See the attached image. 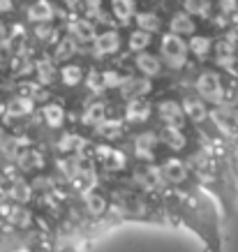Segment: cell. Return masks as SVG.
I'll use <instances>...</instances> for the list:
<instances>
[{
	"mask_svg": "<svg viewBox=\"0 0 238 252\" xmlns=\"http://www.w3.org/2000/svg\"><path fill=\"white\" fill-rule=\"evenodd\" d=\"M160 54H162V61L167 63L169 67L180 69L185 63H187V54H190V49H187V44L183 42L180 35L167 32V35H162Z\"/></svg>",
	"mask_w": 238,
	"mask_h": 252,
	"instance_id": "6da1fadb",
	"label": "cell"
},
{
	"mask_svg": "<svg viewBox=\"0 0 238 252\" xmlns=\"http://www.w3.org/2000/svg\"><path fill=\"white\" fill-rule=\"evenodd\" d=\"M197 91H199L201 99L204 102H210V104H222L224 102V91H222V81L215 72H201L197 77Z\"/></svg>",
	"mask_w": 238,
	"mask_h": 252,
	"instance_id": "7a4b0ae2",
	"label": "cell"
},
{
	"mask_svg": "<svg viewBox=\"0 0 238 252\" xmlns=\"http://www.w3.org/2000/svg\"><path fill=\"white\" fill-rule=\"evenodd\" d=\"M92 42H95V44H92V54L95 56H111L120 49V35H118V31H114V28L104 31L102 35H95Z\"/></svg>",
	"mask_w": 238,
	"mask_h": 252,
	"instance_id": "3957f363",
	"label": "cell"
},
{
	"mask_svg": "<svg viewBox=\"0 0 238 252\" xmlns=\"http://www.w3.org/2000/svg\"><path fill=\"white\" fill-rule=\"evenodd\" d=\"M0 215L14 227H30L32 222L30 211H26L23 206H14V204H5V201H0Z\"/></svg>",
	"mask_w": 238,
	"mask_h": 252,
	"instance_id": "277c9868",
	"label": "cell"
},
{
	"mask_svg": "<svg viewBox=\"0 0 238 252\" xmlns=\"http://www.w3.org/2000/svg\"><path fill=\"white\" fill-rule=\"evenodd\" d=\"M148 91H150L148 77H144V79L130 77L120 84V95H123V99H127V102H130V99H137V97H144Z\"/></svg>",
	"mask_w": 238,
	"mask_h": 252,
	"instance_id": "5b68a950",
	"label": "cell"
},
{
	"mask_svg": "<svg viewBox=\"0 0 238 252\" xmlns=\"http://www.w3.org/2000/svg\"><path fill=\"white\" fill-rule=\"evenodd\" d=\"M35 111V99L30 97H14L9 99L7 104L2 107V116L5 118H23V116H28Z\"/></svg>",
	"mask_w": 238,
	"mask_h": 252,
	"instance_id": "8992f818",
	"label": "cell"
},
{
	"mask_svg": "<svg viewBox=\"0 0 238 252\" xmlns=\"http://www.w3.org/2000/svg\"><path fill=\"white\" fill-rule=\"evenodd\" d=\"M67 32L72 39L77 42H92L95 39V26L88 19H69Z\"/></svg>",
	"mask_w": 238,
	"mask_h": 252,
	"instance_id": "52a82bcc",
	"label": "cell"
},
{
	"mask_svg": "<svg viewBox=\"0 0 238 252\" xmlns=\"http://www.w3.org/2000/svg\"><path fill=\"white\" fill-rule=\"evenodd\" d=\"M134 183H137L141 190L155 192L164 185V178H162L160 169H144V171H137V174H134Z\"/></svg>",
	"mask_w": 238,
	"mask_h": 252,
	"instance_id": "ba28073f",
	"label": "cell"
},
{
	"mask_svg": "<svg viewBox=\"0 0 238 252\" xmlns=\"http://www.w3.org/2000/svg\"><path fill=\"white\" fill-rule=\"evenodd\" d=\"M213 118H215L217 127H220L222 132H227V134H234V132L238 130V118H236V114H234V109H231L229 104H217Z\"/></svg>",
	"mask_w": 238,
	"mask_h": 252,
	"instance_id": "9c48e42d",
	"label": "cell"
},
{
	"mask_svg": "<svg viewBox=\"0 0 238 252\" xmlns=\"http://www.w3.org/2000/svg\"><path fill=\"white\" fill-rule=\"evenodd\" d=\"M150 114H153V107H150L144 97L130 99V102H127V107H125V116H127V121H132V123L148 121V118H150Z\"/></svg>",
	"mask_w": 238,
	"mask_h": 252,
	"instance_id": "30bf717a",
	"label": "cell"
},
{
	"mask_svg": "<svg viewBox=\"0 0 238 252\" xmlns=\"http://www.w3.org/2000/svg\"><path fill=\"white\" fill-rule=\"evenodd\" d=\"M134 63H137V69L144 74V77H157L162 72V63L157 56L148 54V51H139L137 58H134Z\"/></svg>",
	"mask_w": 238,
	"mask_h": 252,
	"instance_id": "8fae6325",
	"label": "cell"
},
{
	"mask_svg": "<svg viewBox=\"0 0 238 252\" xmlns=\"http://www.w3.org/2000/svg\"><path fill=\"white\" fill-rule=\"evenodd\" d=\"M56 16V9L49 0H37L28 7V19L32 23H51Z\"/></svg>",
	"mask_w": 238,
	"mask_h": 252,
	"instance_id": "7c38bea8",
	"label": "cell"
},
{
	"mask_svg": "<svg viewBox=\"0 0 238 252\" xmlns=\"http://www.w3.org/2000/svg\"><path fill=\"white\" fill-rule=\"evenodd\" d=\"M160 171H162V178L169 181V183H183L185 178H187V167L180 160H176V158L164 162Z\"/></svg>",
	"mask_w": 238,
	"mask_h": 252,
	"instance_id": "4fadbf2b",
	"label": "cell"
},
{
	"mask_svg": "<svg viewBox=\"0 0 238 252\" xmlns=\"http://www.w3.org/2000/svg\"><path fill=\"white\" fill-rule=\"evenodd\" d=\"M215 49V63L220 67H234V63H236V46L231 44L229 39H220L217 44H213Z\"/></svg>",
	"mask_w": 238,
	"mask_h": 252,
	"instance_id": "5bb4252c",
	"label": "cell"
},
{
	"mask_svg": "<svg viewBox=\"0 0 238 252\" xmlns=\"http://www.w3.org/2000/svg\"><path fill=\"white\" fill-rule=\"evenodd\" d=\"M69 181H72V188H74V190L84 192V194H86V192L95 190V185H97V174H95L90 167H88V169L81 167V169H79V174H74Z\"/></svg>",
	"mask_w": 238,
	"mask_h": 252,
	"instance_id": "9a60e30c",
	"label": "cell"
},
{
	"mask_svg": "<svg viewBox=\"0 0 238 252\" xmlns=\"http://www.w3.org/2000/svg\"><path fill=\"white\" fill-rule=\"evenodd\" d=\"M155 146H157V137H155L153 132L139 134V137L134 139V153H137L141 160H153Z\"/></svg>",
	"mask_w": 238,
	"mask_h": 252,
	"instance_id": "2e32d148",
	"label": "cell"
},
{
	"mask_svg": "<svg viewBox=\"0 0 238 252\" xmlns=\"http://www.w3.org/2000/svg\"><path fill=\"white\" fill-rule=\"evenodd\" d=\"M190 164L194 167V174L201 176L204 181H210V176H213V155L206 153V151H201V153H194L190 158Z\"/></svg>",
	"mask_w": 238,
	"mask_h": 252,
	"instance_id": "e0dca14e",
	"label": "cell"
},
{
	"mask_svg": "<svg viewBox=\"0 0 238 252\" xmlns=\"http://www.w3.org/2000/svg\"><path fill=\"white\" fill-rule=\"evenodd\" d=\"M16 164H19V169H21V171H37V169L44 167V158H42V153H37V151L26 148V151H21V153H19Z\"/></svg>",
	"mask_w": 238,
	"mask_h": 252,
	"instance_id": "ac0fdd59",
	"label": "cell"
},
{
	"mask_svg": "<svg viewBox=\"0 0 238 252\" xmlns=\"http://www.w3.org/2000/svg\"><path fill=\"white\" fill-rule=\"evenodd\" d=\"M97 158L102 160V164L109 169V171H120L125 169V155L114 151V148H97Z\"/></svg>",
	"mask_w": 238,
	"mask_h": 252,
	"instance_id": "d6986e66",
	"label": "cell"
},
{
	"mask_svg": "<svg viewBox=\"0 0 238 252\" xmlns=\"http://www.w3.org/2000/svg\"><path fill=\"white\" fill-rule=\"evenodd\" d=\"M95 134L102 139H118L123 137V123L116 121V118H102L95 125Z\"/></svg>",
	"mask_w": 238,
	"mask_h": 252,
	"instance_id": "ffe728a7",
	"label": "cell"
},
{
	"mask_svg": "<svg viewBox=\"0 0 238 252\" xmlns=\"http://www.w3.org/2000/svg\"><path fill=\"white\" fill-rule=\"evenodd\" d=\"M111 12H114L116 21L127 23L137 14V5H134V0H111Z\"/></svg>",
	"mask_w": 238,
	"mask_h": 252,
	"instance_id": "44dd1931",
	"label": "cell"
},
{
	"mask_svg": "<svg viewBox=\"0 0 238 252\" xmlns=\"http://www.w3.org/2000/svg\"><path fill=\"white\" fill-rule=\"evenodd\" d=\"M169 28L174 35H194V21H192V14H187V12H178V14H174V19H171Z\"/></svg>",
	"mask_w": 238,
	"mask_h": 252,
	"instance_id": "7402d4cb",
	"label": "cell"
},
{
	"mask_svg": "<svg viewBox=\"0 0 238 252\" xmlns=\"http://www.w3.org/2000/svg\"><path fill=\"white\" fill-rule=\"evenodd\" d=\"M157 111H160V118L167 125H178V123L183 121L180 116H183V107L178 104V102H174V99H167V102H162L160 107H157Z\"/></svg>",
	"mask_w": 238,
	"mask_h": 252,
	"instance_id": "603a6c76",
	"label": "cell"
},
{
	"mask_svg": "<svg viewBox=\"0 0 238 252\" xmlns=\"http://www.w3.org/2000/svg\"><path fill=\"white\" fill-rule=\"evenodd\" d=\"M58 148H60L62 153H69V155L79 153V158H84V151L88 148V144H86V139L77 137V134H65L58 141Z\"/></svg>",
	"mask_w": 238,
	"mask_h": 252,
	"instance_id": "cb8c5ba5",
	"label": "cell"
},
{
	"mask_svg": "<svg viewBox=\"0 0 238 252\" xmlns=\"http://www.w3.org/2000/svg\"><path fill=\"white\" fill-rule=\"evenodd\" d=\"M183 111L197 123L206 121V116H208L206 104H204V99H199V97H185L183 99Z\"/></svg>",
	"mask_w": 238,
	"mask_h": 252,
	"instance_id": "d4e9b609",
	"label": "cell"
},
{
	"mask_svg": "<svg viewBox=\"0 0 238 252\" xmlns=\"http://www.w3.org/2000/svg\"><path fill=\"white\" fill-rule=\"evenodd\" d=\"M162 141L169 146L171 151H180L185 146V134L180 132V127L178 125H167V127H162Z\"/></svg>",
	"mask_w": 238,
	"mask_h": 252,
	"instance_id": "484cf974",
	"label": "cell"
},
{
	"mask_svg": "<svg viewBox=\"0 0 238 252\" xmlns=\"http://www.w3.org/2000/svg\"><path fill=\"white\" fill-rule=\"evenodd\" d=\"M42 118L49 127H60L62 121H65V109L56 102H49L44 109H42Z\"/></svg>",
	"mask_w": 238,
	"mask_h": 252,
	"instance_id": "4316f807",
	"label": "cell"
},
{
	"mask_svg": "<svg viewBox=\"0 0 238 252\" xmlns=\"http://www.w3.org/2000/svg\"><path fill=\"white\" fill-rule=\"evenodd\" d=\"M74 54H77V39L65 37V39H58V42H56L54 61L65 63V61H69V58H72Z\"/></svg>",
	"mask_w": 238,
	"mask_h": 252,
	"instance_id": "83f0119b",
	"label": "cell"
},
{
	"mask_svg": "<svg viewBox=\"0 0 238 252\" xmlns=\"http://www.w3.org/2000/svg\"><path fill=\"white\" fill-rule=\"evenodd\" d=\"M35 77H37V84L42 86H49L51 81L56 79V67L51 61H46V58H42V61L35 63Z\"/></svg>",
	"mask_w": 238,
	"mask_h": 252,
	"instance_id": "f1b7e54d",
	"label": "cell"
},
{
	"mask_svg": "<svg viewBox=\"0 0 238 252\" xmlns=\"http://www.w3.org/2000/svg\"><path fill=\"white\" fill-rule=\"evenodd\" d=\"M26 144H28V141L21 139V137H5L2 139V144H0V151H2V155H5L7 160H16L19 153H21V148Z\"/></svg>",
	"mask_w": 238,
	"mask_h": 252,
	"instance_id": "f546056e",
	"label": "cell"
},
{
	"mask_svg": "<svg viewBox=\"0 0 238 252\" xmlns=\"http://www.w3.org/2000/svg\"><path fill=\"white\" fill-rule=\"evenodd\" d=\"M134 19H137V26L141 28V31L146 32H157L160 31V16L155 14V12H141V14H134Z\"/></svg>",
	"mask_w": 238,
	"mask_h": 252,
	"instance_id": "4dcf8cb0",
	"label": "cell"
},
{
	"mask_svg": "<svg viewBox=\"0 0 238 252\" xmlns=\"http://www.w3.org/2000/svg\"><path fill=\"white\" fill-rule=\"evenodd\" d=\"M187 49L192 51L197 58H208V54H210V49H213V44H210V39L204 37V35H194L192 39H190V44H187Z\"/></svg>",
	"mask_w": 238,
	"mask_h": 252,
	"instance_id": "1f68e13d",
	"label": "cell"
},
{
	"mask_svg": "<svg viewBox=\"0 0 238 252\" xmlns=\"http://www.w3.org/2000/svg\"><path fill=\"white\" fill-rule=\"evenodd\" d=\"M183 7L187 14H192V16H208L210 14V0H183Z\"/></svg>",
	"mask_w": 238,
	"mask_h": 252,
	"instance_id": "d6a6232c",
	"label": "cell"
},
{
	"mask_svg": "<svg viewBox=\"0 0 238 252\" xmlns=\"http://www.w3.org/2000/svg\"><path fill=\"white\" fill-rule=\"evenodd\" d=\"M86 208L90 211L92 215H102L104 211H107V199L102 197L100 192H86Z\"/></svg>",
	"mask_w": 238,
	"mask_h": 252,
	"instance_id": "836d02e7",
	"label": "cell"
},
{
	"mask_svg": "<svg viewBox=\"0 0 238 252\" xmlns=\"http://www.w3.org/2000/svg\"><path fill=\"white\" fill-rule=\"evenodd\" d=\"M102 118H107V104H104V102H92V104H88V109H86V114H84V121L90 123V125H97Z\"/></svg>",
	"mask_w": 238,
	"mask_h": 252,
	"instance_id": "e575fe53",
	"label": "cell"
},
{
	"mask_svg": "<svg viewBox=\"0 0 238 252\" xmlns=\"http://www.w3.org/2000/svg\"><path fill=\"white\" fill-rule=\"evenodd\" d=\"M81 167H84V162H81V158H77V155L62 158V160L58 162V169H60V174L65 176V178H72L74 174H79Z\"/></svg>",
	"mask_w": 238,
	"mask_h": 252,
	"instance_id": "d590c367",
	"label": "cell"
},
{
	"mask_svg": "<svg viewBox=\"0 0 238 252\" xmlns=\"http://www.w3.org/2000/svg\"><path fill=\"white\" fill-rule=\"evenodd\" d=\"M60 79L65 86H77L84 79V69L79 67V65H65L60 69Z\"/></svg>",
	"mask_w": 238,
	"mask_h": 252,
	"instance_id": "8d00e7d4",
	"label": "cell"
},
{
	"mask_svg": "<svg viewBox=\"0 0 238 252\" xmlns=\"http://www.w3.org/2000/svg\"><path fill=\"white\" fill-rule=\"evenodd\" d=\"M148 44H150V32H146V31H141V28H139V31H134L130 35V49L132 51H146L148 49Z\"/></svg>",
	"mask_w": 238,
	"mask_h": 252,
	"instance_id": "74e56055",
	"label": "cell"
},
{
	"mask_svg": "<svg viewBox=\"0 0 238 252\" xmlns=\"http://www.w3.org/2000/svg\"><path fill=\"white\" fill-rule=\"evenodd\" d=\"M35 37L39 42H46V44H56L58 42V31L54 26H46V23H37L35 26Z\"/></svg>",
	"mask_w": 238,
	"mask_h": 252,
	"instance_id": "f35d334b",
	"label": "cell"
},
{
	"mask_svg": "<svg viewBox=\"0 0 238 252\" xmlns=\"http://www.w3.org/2000/svg\"><path fill=\"white\" fill-rule=\"evenodd\" d=\"M19 93L23 97H30V99H46V91L42 88V84H32V81H26V84L19 86Z\"/></svg>",
	"mask_w": 238,
	"mask_h": 252,
	"instance_id": "ab89813d",
	"label": "cell"
},
{
	"mask_svg": "<svg viewBox=\"0 0 238 252\" xmlns=\"http://www.w3.org/2000/svg\"><path fill=\"white\" fill-rule=\"evenodd\" d=\"M84 2V16L88 21H97L102 14V0H81Z\"/></svg>",
	"mask_w": 238,
	"mask_h": 252,
	"instance_id": "60d3db41",
	"label": "cell"
},
{
	"mask_svg": "<svg viewBox=\"0 0 238 252\" xmlns=\"http://www.w3.org/2000/svg\"><path fill=\"white\" fill-rule=\"evenodd\" d=\"M86 86H88V91L90 93H95V95H100L107 86H104V79H102V74L100 72H88V79H86Z\"/></svg>",
	"mask_w": 238,
	"mask_h": 252,
	"instance_id": "b9f144b4",
	"label": "cell"
},
{
	"mask_svg": "<svg viewBox=\"0 0 238 252\" xmlns=\"http://www.w3.org/2000/svg\"><path fill=\"white\" fill-rule=\"evenodd\" d=\"M14 58V44L9 39H0V67H5Z\"/></svg>",
	"mask_w": 238,
	"mask_h": 252,
	"instance_id": "7bdbcfd3",
	"label": "cell"
},
{
	"mask_svg": "<svg viewBox=\"0 0 238 252\" xmlns=\"http://www.w3.org/2000/svg\"><path fill=\"white\" fill-rule=\"evenodd\" d=\"M102 79H104V86H107V88H120V84L125 81V77H123V74H118L116 69L104 72V74H102Z\"/></svg>",
	"mask_w": 238,
	"mask_h": 252,
	"instance_id": "ee69618b",
	"label": "cell"
},
{
	"mask_svg": "<svg viewBox=\"0 0 238 252\" xmlns=\"http://www.w3.org/2000/svg\"><path fill=\"white\" fill-rule=\"evenodd\" d=\"M32 190L51 192V190H54V181H51V178H46V176H39V178H35V181H32Z\"/></svg>",
	"mask_w": 238,
	"mask_h": 252,
	"instance_id": "f6af8a7d",
	"label": "cell"
},
{
	"mask_svg": "<svg viewBox=\"0 0 238 252\" xmlns=\"http://www.w3.org/2000/svg\"><path fill=\"white\" fill-rule=\"evenodd\" d=\"M23 37H26V31H23V26L16 23L14 28H12V32H9V42H12V44H19V42H23Z\"/></svg>",
	"mask_w": 238,
	"mask_h": 252,
	"instance_id": "bcb514c9",
	"label": "cell"
},
{
	"mask_svg": "<svg viewBox=\"0 0 238 252\" xmlns=\"http://www.w3.org/2000/svg\"><path fill=\"white\" fill-rule=\"evenodd\" d=\"M220 7H222V12H231L236 7V0H220Z\"/></svg>",
	"mask_w": 238,
	"mask_h": 252,
	"instance_id": "7dc6e473",
	"label": "cell"
},
{
	"mask_svg": "<svg viewBox=\"0 0 238 252\" xmlns=\"http://www.w3.org/2000/svg\"><path fill=\"white\" fill-rule=\"evenodd\" d=\"M12 7H14V2H12V0H0V14L9 12Z\"/></svg>",
	"mask_w": 238,
	"mask_h": 252,
	"instance_id": "c3c4849f",
	"label": "cell"
},
{
	"mask_svg": "<svg viewBox=\"0 0 238 252\" xmlns=\"http://www.w3.org/2000/svg\"><path fill=\"white\" fill-rule=\"evenodd\" d=\"M65 2H67V7H69V9H74V7L79 5V2H81V0H65Z\"/></svg>",
	"mask_w": 238,
	"mask_h": 252,
	"instance_id": "681fc988",
	"label": "cell"
},
{
	"mask_svg": "<svg viewBox=\"0 0 238 252\" xmlns=\"http://www.w3.org/2000/svg\"><path fill=\"white\" fill-rule=\"evenodd\" d=\"M5 37V28H2V23H0V39Z\"/></svg>",
	"mask_w": 238,
	"mask_h": 252,
	"instance_id": "f907efd6",
	"label": "cell"
},
{
	"mask_svg": "<svg viewBox=\"0 0 238 252\" xmlns=\"http://www.w3.org/2000/svg\"><path fill=\"white\" fill-rule=\"evenodd\" d=\"M2 139H5V134H2V127H0V144H2Z\"/></svg>",
	"mask_w": 238,
	"mask_h": 252,
	"instance_id": "816d5d0a",
	"label": "cell"
},
{
	"mask_svg": "<svg viewBox=\"0 0 238 252\" xmlns=\"http://www.w3.org/2000/svg\"><path fill=\"white\" fill-rule=\"evenodd\" d=\"M234 37L238 39V26H236V28H234Z\"/></svg>",
	"mask_w": 238,
	"mask_h": 252,
	"instance_id": "f5cc1de1",
	"label": "cell"
}]
</instances>
